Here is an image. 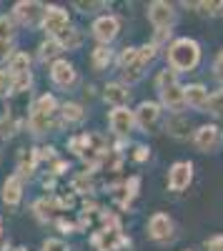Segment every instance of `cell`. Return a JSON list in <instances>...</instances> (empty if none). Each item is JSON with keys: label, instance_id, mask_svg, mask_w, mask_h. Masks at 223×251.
Instances as JSON below:
<instances>
[{"label": "cell", "instance_id": "1", "mask_svg": "<svg viewBox=\"0 0 223 251\" xmlns=\"http://www.w3.org/2000/svg\"><path fill=\"white\" fill-rule=\"evenodd\" d=\"M168 68L173 73H191L201 63V46L193 38H176L166 50Z\"/></svg>", "mask_w": 223, "mask_h": 251}, {"label": "cell", "instance_id": "2", "mask_svg": "<svg viewBox=\"0 0 223 251\" xmlns=\"http://www.w3.org/2000/svg\"><path fill=\"white\" fill-rule=\"evenodd\" d=\"M146 15H148V23L156 30H171L178 20V10H176L173 3H168V0H153L146 10Z\"/></svg>", "mask_w": 223, "mask_h": 251}, {"label": "cell", "instance_id": "3", "mask_svg": "<svg viewBox=\"0 0 223 251\" xmlns=\"http://www.w3.org/2000/svg\"><path fill=\"white\" fill-rule=\"evenodd\" d=\"M191 143L196 146V151L201 153H216L223 143V133L216 123H203L191 133Z\"/></svg>", "mask_w": 223, "mask_h": 251}, {"label": "cell", "instance_id": "4", "mask_svg": "<svg viewBox=\"0 0 223 251\" xmlns=\"http://www.w3.org/2000/svg\"><path fill=\"white\" fill-rule=\"evenodd\" d=\"M40 28L45 30L48 38H58L63 30L70 28V15H68V10L60 8V5H45L43 18H40Z\"/></svg>", "mask_w": 223, "mask_h": 251}, {"label": "cell", "instance_id": "5", "mask_svg": "<svg viewBox=\"0 0 223 251\" xmlns=\"http://www.w3.org/2000/svg\"><path fill=\"white\" fill-rule=\"evenodd\" d=\"M90 33H93V38L98 40L100 46H108L111 48V43L120 35V18L113 15V13L98 15L93 20V25H90Z\"/></svg>", "mask_w": 223, "mask_h": 251}, {"label": "cell", "instance_id": "6", "mask_svg": "<svg viewBox=\"0 0 223 251\" xmlns=\"http://www.w3.org/2000/svg\"><path fill=\"white\" fill-rule=\"evenodd\" d=\"M43 10L45 5L38 3V0H18L13 5V13L10 18L15 20V25H23V28H33L40 23V18H43Z\"/></svg>", "mask_w": 223, "mask_h": 251}, {"label": "cell", "instance_id": "7", "mask_svg": "<svg viewBox=\"0 0 223 251\" xmlns=\"http://www.w3.org/2000/svg\"><path fill=\"white\" fill-rule=\"evenodd\" d=\"M133 116H135V128H140L143 133H153L160 116H163V108L156 100H140L138 108L133 111Z\"/></svg>", "mask_w": 223, "mask_h": 251}, {"label": "cell", "instance_id": "8", "mask_svg": "<svg viewBox=\"0 0 223 251\" xmlns=\"http://www.w3.org/2000/svg\"><path fill=\"white\" fill-rule=\"evenodd\" d=\"M148 239H153L156 244H171L176 239V224L168 214L158 211L148 219Z\"/></svg>", "mask_w": 223, "mask_h": 251}, {"label": "cell", "instance_id": "9", "mask_svg": "<svg viewBox=\"0 0 223 251\" xmlns=\"http://www.w3.org/2000/svg\"><path fill=\"white\" fill-rule=\"evenodd\" d=\"M50 80L53 86L60 91H70L78 83V71L73 63H68L66 58H58L55 63H50Z\"/></svg>", "mask_w": 223, "mask_h": 251}, {"label": "cell", "instance_id": "10", "mask_svg": "<svg viewBox=\"0 0 223 251\" xmlns=\"http://www.w3.org/2000/svg\"><path fill=\"white\" fill-rule=\"evenodd\" d=\"M193 181V163L191 161H176L168 169V188L176 194L186 191Z\"/></svg>", "mask_w": 223, "mask_h": 251}, {"label": "cell", "instance_id": "11", "mask_svg": "<svg viewBox=\"0 0 223 251\" xmlns=\"http://www.w3.org/2000/svg\"><path fill=\"white\" fill-rule=\"evenodd\" d=\"M158 98H160V108H168L171 116H180L186 111V91H183L180 83H176V86H171V88L158 91Z\"/></svg>", "mask_w": 223, "mask_h": 251}, {"label": "cell", "instance_id": "12", "mask_svg": "<svg viewBox=\"0 0 223 251\" xmlns=\"http://www.w3.org/2000/svg\"><path fill=\"white\" fill-rule=\"evenodd\" d=\"M108 126H111V131H113L115 136H128V133L135 128V116H133V111H131L128 106L113 108V111L108 113Z\"/></svg>", "mask_w": 223, "mask_h": 251}, {"label": "cell", "instance_id": "13", "mask_svg": "<svg viewBox=\"0 0 223 251\" xmlns=\"http://www.w3.org/2000/svg\"><path fill=\"white\" fill-rule=\"evenodd\" d=\"M0 199H3V203L8 208L20 206V201H23V178H20L18 174H13L3 181V194H0Z\"/></svg>", "mask_w": 223, "mask_h": 251}, {"label": "cell", "instance_id": "14", "mask_svg": "<svg viewBox=\"0 0 223 251\" xmlns=\"http://www.w3.org/2000/svg\"><path fill=\"white\" fill-rule=\"evenodd\" d=\"M103 100L111 103L113 108H123L126 103L131 100V88L126 86V83H106V88H103Z\"/></svg>", "mask_w": 223, "mask_h": 251}, {"label": "cell", "instance_id": "15", "mask_svg": "<svg viewBox=\"0 0 223 251\" xmlns=\"http://www.w3.org/2000/svg\"><path fill=\"white\" fill-rule=\"evenodd\" d=\"M186 91V106L198 111V113H206V103H208V91L206 86H201V83H191V86H183Z\"/></svg>", "mask_w": 223, "mask_h": 251}, {"label": "cell", "instance_id": "16", "mask_svg": "<svg viewBox=\"0 0 223 251\" xmlns=\"http://www.w3.org/2000/svg\"><path fill=\"white\" fill-rule=\"evenodd\" d=\"M166 133L173 136L176 141H186L191 136V121L180 113V116H171L166 121Z\"/></svg>", "mask_w": 223, "mask_h": 251}, {"label": "cell", "instance_id": "17", "mask_svg": "<svg viewBox=\"0 0 223 251\" xmlns=\"http://www.w3.org/2000/svg\"><path fill=\"white\" fill-rule=\"evenodd\" d=\"M28 128H30L33 136H45L50 128H55V123H53L50 116H43V113L30 111V113H28Z\"/></svg>", "mask_w": 223, "mask_h": 251}, {"label": "cell", "instance_id": "18", "mask_svg": "<svg viewBox=\"0 0 223 251\" xmlns=\"http://www.w3.org/2000/svg\"><path fill=\"white\" fill-rule=\"evenodd\" d=\"M60 53H63V48H60V43H58V38H45L43 43L38 46V60L40 63H55L58 58H60Z\"/></svg>", "mask_w": 223, "mask_h": 251}, {"label": "cell", "instance_id": "19", "mask_svg": "<svg viewBox=\"0 0 223 251\" xmlns=\"http://www.w3.org/2000/svg\"><path fill=\"white\" fill-rule=\"evenodd\" d=\"M58 43H60V48L63 50H78L80 46H83V30L80 28H68V30H63L58 35Z\"/></svg>", "mask_w": 223, "mask_h": 251}, {"label": "cell", "instance_id": "20", "mask_svg": "<svg viewBox=\"0 0 223 251\" xmlns=\"http://www.w3.org/2000/svg\"><path fill=\"white\" fill-rule=\"evenodd\" d=\"M113 63V50L108 48V46H98V48H93V53H90V66H93V71H106L108 66Z\"/></svg>", "mask_w": 223, "mask_h": 251}, {"label": "cell", "instance_id": "21", "mask_svg": "<svg viewBox=\"0 0 223 251\" xmlns=\"http://www.w3.org/2000/svg\"><path fill=\"white\" fill-rule=\"evenodd\" d=\"M58 100H55V96H50V93H43V96H40L35 103H33V106H30V111H35V113H43V116H55L58 113Z\"/></svg>", "mask_w": 223, "mask_h": 251}, {"label": "cell", "instance_id": "22", "mask_svg": "<svg viewBox=\"0 0 223 251\" xmlns=\"http://www.w3.org/2000/svg\"><path fill=\"white\" fill-rule=\"evenodd\" d=\"M58 113L63 116V123H83L86 121V108L78 106V103H63Z\"/></svg>", "mask_w": 223, "mask_h": 251}, {"label": "cell", "instance_id": "23", "mask_svg": "<svg viewBox=\"0 0 223 251\" xmlns=\"http://www.w3.org/2000/svg\"><path fill=\"white\" fill-rule=\"evenodd\" d=\"M53 211H55V199H38L33 203V214H35V219L40 224H48L50 216H53Z\"/></svg>", "mask_w": 223, "mask_h": 251}, {"label": "cell", "instance_id": "24", "mask_svg": "<svg viewBox=\"0 0 223 251\" xmlns=\"http://www.w3.org/2000/svg\"><path fill=\"white\" fill-rule=\"evenodd\" d=\"M8 71H10V75H23V73H30V55L18 50V53L10 58V63H8Z\"/></svg>", "mask_w": 223, "mask_h": 251}, {"label": "cell", "instance_id": "25", "mask_svg": "<svg viewBox=\"0 0 223 251\" xmlns=\"http://www.w3.org/2000/svg\"><path fill=\"white\" fill-rule=\"evenodd\" d=\"M206 113H211V116H216V118H223V88H221V91H213V93L208 96Z\"/></svg>", "mask_w": 223, "mask_h": 251}, {"label": "cell", "instance_id": "26", "mask_svg": "<svg viewBox=\"0 0 223 251\" xmlns=\"http://www.w3.org/2000/svg\"><path fill=\"white\" fill-rule=\"evenodd\" d=\"M135 60H138V48L128 46V48H123V53L118 55V60H115V66H118L120 71H126V68H131V66H133Z\"/></svg>", "mask_w": 223, "mask_h": 251}, {"label": "cell", "instance_id": "27", "mask_svg": "<svg viewBox=\"0 0 223 251\" xmlns=\"http://www.w3.org/2000/svg\"><path fill=\"white\" fill-rule=\"evenodd\" d=\"M176 83H178V73H173L171 68H166V71H160L158 78H156V91L171 88V86H176Z\"/></svg>", "mask_w": 223, "mask_h": 251}, {"label": "cell", "instance_id": "28", "mask_svg": "<svg viewBox=\"0 0 223 251\" xmlns=\"http://www.w3.org/2000/svg\"><path fill=\"white\" fill-rule=\"evenodd\" d=\"M158 46H153V43H143L138 48V60L143 63V66H151V63L156 60V55H158Z\"/></svg>", "mask_w": 223, "mask_h": 251}, {"label": "cell", "instance_id": "29", "mask_svg": "<svg viewBox=\"0 0 223 251\" xmlns=\"http://www.w3.org/2000/svg\"><path fill=\"white\" fill-rule=\"evenodd\" d=\"M73 191H75V194H90V191H93V181H90L88 171L73 178Z\"/></svg>", "mask_w": 223, "mask_h": 251}, {"label": "cell", "instance_id": "30", "mask_svg": "<svg viewBox=\"0 0 223 251\" xmlns=\"http://www.w3.org/2000/svg\"><path fill=\"white\" fill-rule=\"evenodd\" d=\"M33 86V73H23V75H13V93H25Z\"/></svg>", "mask_w": 223, "mask_h": 251}, {"label": "cell", "instance_id": "31", "mask_svg": "<svg viewBox=\"0 0 223 251\" xmlns=\"http://www.w3.org/2000/svg\"><path fill=\"white\" fill-rule=\"evenodd\" d=\"M15 38V20L10 15H0V40Z\"/></svg>", "mask_w": 223, "mask_h": 251}, {"label": "cell", "instance_id": "32", "mask_svg": "<svg viewBox=\"0 0 223 251\" xmlns=\"http://www.w3.org/2000/svg\"><path fill=\"white\" fill-rule=\"evenodd\" d=\"M13 93V75L8 68H0V98H8Z\"/></svg>", "mask_w": 223, "mask_h": 251}, {"label": "cell", "instance_id": "33", "mask_svg": "<svg viewBox=\"0 0 223 251\" xmlns=\"http://www.w3.org/2000/svg\"><path fill=\"white\" fill-rule=\"evenodd\" d=\"M15 38H8V40H0V63H10V58L15 55Z\"/></svg>", "mask_w": 223, "mask_h": 251}, {"label": "cell", "instance_id": "34", "mask_svg": "<svg viewBox=\"0 0 223 251\" xmlns=\"http://www.w3.org/2000/svg\"><path fill=\"white\" fill-rule=\"evenodd\" d=\"M73 8L75 10H80V13H86V15H93V13H98V10H106L108 8V3H83V0H78V3H73Z\"/></svg>", "mask_w": 223, "mask_h": 251}, {"label": "cell", "instance_id": "35", "mask_svg": "<svg viewBox=\"0 0 223 251\" xmlns=\"http://www.w3.org/2000/svg\"><path fill=\"white\" fill-rule=\"evenodd\" d=\"M40 251H70V246L63 239H45L40 244Z\"/></svg>", "mask_w": 223, "mask_h": 251}, {"label": "cell", "instance_id": "36", "mask_svg": "<svg viewBox=\"0 0 223 251\" xmlns=\"http://www.w3.org/2000/svg\"><path fill=\"white\" fill-rule=\"evenodd\" d=\"M193 8H198L201 15H218L223 10V3H193Z\"/></svg>", "mask_w": 223, "mask_h": 251}, {"label": "cell", "instance_id": "37", "mask_svg": "<svg viewBox=\"0 0 223 251\" xmlns=\"http://www.w3.org/2000/svg\"><path fill=\"white\" fill-rule=\"evenodd\" d=\"M203 251H223V234H213L203 239Z\"/></svg>", "mask_w": 223, "mask_h": 251}, {"label": "cell", "instance_id": "38", "mask_svg": "<svg viewBox=\"0 0 223 251\" xmlns=\"http://www.w3.org/2000/svg\"><path fill=\"white\" fill-rule=\"evenodd\" d=\"M138 186H140V178H138V176L128 178V183H126V196H128V201H131L133 196H138Z\"/></svg>", "mask_w": 223, "mask_h": 251}, {"label": "cell", "instance_id": "39", "mask_svg": "<svg viewBox=\"0 0 223 251\" xmlns=\"http://www.w3.org/2000/svg\"><path fill=\"white\" fill-rule=\"evenodd\" d=\"M213 75L223 83V50L216 55V60H213Z\"/></svg>", "mask_w": 223, "mask_h": 251}, {"label": "cell", "instance_id": "40", "mask_svg": "<svg viewBox=\"0 0 223 251\" xmlns=\"http://www.w3.org/2000/svg\"><path fill=\"white\" fill-rule=\"evenodd\" d=\"M55 224H58V228H60V234H75V231H78V226L70 224V221H66V219H58Z\"/></svg>", "mask_w": 223, "mask_h": 251}, {"label": "cell", "instance_id": "41", "mask_svg": "<svg viewBox=\"0 0 223 251\" xmlns=\"http://www.w3.org/2000/svg\"><path fill=\"white\" fill-rule=\"evenodd\" d=\"M133 158H135L138 163L148 161V158H151V149H148V146H138V149H135V153H133Z\"/></svg>", "mask_w": 223, "mask_h": 251}, {"label": "cell", "instance_id": "42", "mask_svg": "<svg viewBox=\"0 0 223 251\" xmlns=\"http://www.w3.org/2000/svg\"><path fill=\"white\" fill-rule=\"evenodd\" d=\"M0 236H3V216H0Z\"/></svg>", "mask_w": 223, "mask_h": 251}, {"label": "cell", "instance_id": "43", "mask_svg": "<svg viewBox=\"0 0 223 251\" xmlns=\"http://www.w3.org/2000/svg\"><path fill=\"white\" fill-rule=\"evenodd\" d=\"M15 251H28V249H15Z\"/></svg>", "mask_w": 223, "mask_h": 251}, {"label": "cell", "instance_id": "44", "mask_svg": "<svg viewBox=\"0 0 223 251\" xmlns=\"http://www.w3.org/2000/svg\"><path fill=\"white\" fill-rule=\"evenodd\" d=\"M186 251H193V249H186Z\"/></svg>", "mask_w": 223, "mask_h": 251}]
</instances>
